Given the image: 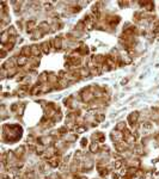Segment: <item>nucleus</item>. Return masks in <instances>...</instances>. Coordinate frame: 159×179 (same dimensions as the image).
<instances>
[{"instance_id":"1","label":"nucleus","mask_w":159,"mask_h":179,"mask_svg":"<svg viewBox=\"0 0 159 179\" xmlns=\"http://www.w3.org/2000/svg\"><path fill=\"white\" fill-rule=\"evenodd\" d=\"M90 153L91 154H96V153H98L99 150H101V148H99V145H98V142H95V141H92L90 143Z\"/></svg>"},{"instance_id":"2","label":"nucleus","mask_w":159,"mask_h":179,"mask_svg":"<svg viewBox=\"0 0 159 179\" xmlns=\"http://www.w3.org/2000/svg\"><path fill=\"white\" fill-rule=\"evenodd\" d=\"M129 128V125H128V123L127 122H118V123L116 124V127H115V129L116 130H118V131H125V130H127Z\"/></svg>"},{"instance_id":"3","label":"nucleus","mask_w":159,"mask_h":179,"mask_svg":"<svg viewBox=\"0 0 159 179\" xmlns=\"http://www.w3.org/2000/svg\"><path fill=\"white\" fill-rule=\"evenodd\" d=\"M80 145H81V147H83V148H85L86 146L89 145V141H87V139H81V143H80Z\"/></svg>"}]
</instances>
